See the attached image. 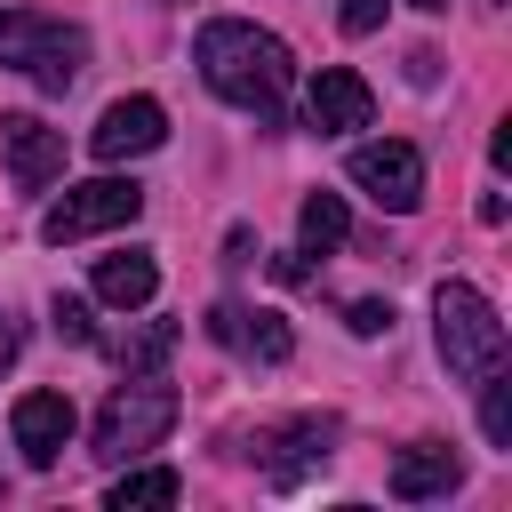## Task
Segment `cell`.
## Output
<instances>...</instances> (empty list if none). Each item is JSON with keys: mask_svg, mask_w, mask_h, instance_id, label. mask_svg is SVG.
I'll use <instances>...</instances> for the list:
<instances>
[{"mask_svg": "<svg viewBox=\"0 0 512 512\" xmlns=\"http://www.w3.org/2000/svg\"><path fill=\"white\" fill-rule=\"evenodd\" d=\"M328 440H336V416H296L288 432H272V448H288L272 456V480H304L312 464H328Z\"/></svg>", "mask_w": 512, "mask_h": 512, "instance_id": "obj_14", "label": "cell"}, {"mask_svg": "<svg viewBox=\"0 0 512 512\" xmlns=\"http://www.w3.org/2000/svg\"><path fill=\"white\" fill-rule=\"evenodd\" d=\"M160 144H168L160 96H112L104 120L88 128V152H96V160H144V152H160Z\"/></svg>", "mask_w": 512, "mask_h": 512, "instance_id": "obj_8", "label": "cell"}, {"mask_svg": "<svg viewBox=\"0 0 512 512\" xmlns=\"http://www.w3.org/2000/svg\"><path fill=\"white\" fill-rule=\"evenodd\" d=\"M168 424H176V384L136 376V384H120V392L96 408L88 456H96V464H136L144 448H160V440H168Z\"/></svg>", "mask_w": 512, "mask_h": 512, "instance_id": "obj_3", "label": "cell"}, {"mask_svg": "<svg viewBox=\"0 0 512 512\" xmlns=\"http://www.w3.org/2000/svg\"><path fill=\"white\" fill-rule=\"evenodd\" d=\"M384 488H392L400 504H432V496L464 488V456H456L448 440H416V448H400V456H392Z\"/></svg>", "mask_w": 512, "mask_h": 512, "instance_id": "obj_11", "label": "cell"}, {"mask_svg": "<svg viewBox=\"0 0 512 512\" xmlns=\"http://www.w3.org/2000/svg\"><path fill=\"white\" fill-rule=\"evenodd\" d=\"M0 160L16 192H48L64 176V128L32 120V112H0Z\"/></svg>", "mask_w": 512, "mask_h": 512, "instance_id": "obj_7", "label": "cell"}, {"mask_svg": "<svg viewBox=\"0 0 512 512\" xmlns=\"http://www.w3.org/2000/svg\"><path fill=\"white\" fill-rule=\"evenodd\" d=\"M168 344H176V328H144V336L120 344V368H128V376H152V368L168 360Z\"/></svg>", "mask_w": 512, "mask_h": 512, "instance_id": "obj_18", "label": "cell"}, {"mask_svg": "<svg viewBox=\"0 0 512 512\" xmlns=\"http://www.w3.org/2000/svg\"><path fill=\"white\" fill-rule=\"evenodd\" d=\"M136 216H144V184L136 176H88V184H64V200L40 216V240L72 248V240H96V232L136 224Z\"/></svg>", "mask_w": 512, "mask_h": 512, "instance_id": "obj_5", "label": "cell"}, {"mask_svg": "<svg viewBox=\"0 0 512 512\" xmlns=\"http://www.w3.org/2000/svg\"><path fill=\"white\" fill-rule=\"evenodd\" d=\"M48 320H56V336H64V344H96V320H88V304H80V296H56V304H48Z\"/></svg>", "mask_w": 512, "mask_h": 512, "instance_id": "obj_19", "label": "cell"}, {"mask_svg": "<svg viewBox=\"0 0 512 512\" xmlns=\"http://www.w3.org/2000/svg\"><path fill=\"white\" fill-rule=\"evenodd\" d=\"M176 496H184V480H176L168 464H128V472L104 488L112 512H160V504H176Z\"/></svg>", "mask_w": 512, "mask_h": 512, "instance_id": "obj_15", "label": "cell"}, {"mask_svg": "<svg viewBox=\"0 0 512 512\" xmlns=\"http://www.w3.org/2000/svg\"><path fill=\"white\" fill-rule=\"evenodd\" d=\"M352 336H392V304H352Z\"/></svg>", "mask_w": 512, "mask_h": 512, "instance_id": "obj_21", "label": "cell"}, {"mask_svg": "<svg viewBox=\"0 0 512 512\" xmlns=\"http://www.w3.org/2000/svg\"><path fill=\"white\" fill-rule=\"evenodd\" d=\"M352 184H360L384 216H408V208L424 200V152L400 144V136H368V144H352Z\"/></svg>", "mask_w": 512, "mask_h": 512, "instance_id": "obj_6", "label": "cell"}, {"mask_svg": "<svg viewBox=\"0 0 512 512\" xmlns=\"http://www.w3.org/2000/svg\"><path fill=\"white\" fill-rule=\"evenodd\" d=\"M96 296L120 304V312H144L160 296V264L152 248H120V256H96Z\"/></svg>", "mask_w": 512, "mask_h": 512, "instance_id": "obj_13", "label": "cell"}, {"mask_svg": "<svg viewBox=\"0 0 512 512\" xmlns=\"http://www.w3.org/2000/svg\"><path fill=\"white\" fill-rule=\"evenodd\" d=\"M472 384H480V432H488L496 448H512V368L496 360V368H480Z\"/></svg>", "mask_w": 512, "mask_h": 512, "instance_id": "obj_17", "label": "cell"}, {"mask_svg": "<svg viewBox=\"0 0 512 512\" xmlns=\"http://www.w3.org/2000/svg\"><path fill=\"white\" fill-rule=\"evenodd\" d=\"M304 120H312L320 136H352V128L376 120V88H368L352 64H320V80L304 88Z\"/></svg>", "mask_w": 512, "mask_h": 512, "instance_id": "obj_10", "label": "cell"}, {"mask_svg": "<svg viewBox=\"0 0 512 512\" xmlns=\"http://www.w3.org/2000/svg\"><path fill=\"white\" fill-rule=\"evenodd\" d=\"M408 8H448V0H408Z\"/></svg>", "mask_w": 512, "mask_h": 512, "instance_id": "obj_23", "label": "cell"}, {"mask_svg": "<svg viewBox=\"0 0 512 512\" xmlns=\"http://www.w3.org/2000/svg\"><path fill=\"white\" fill-rule=\"evenodd\" d=\"M192 64H200V80H208L224 104H240V112H256V120H280V104H288V80H296V56H288V40H280V32H264V24H240V16H216V24H200V40H192Z\"/></svg>", "mask_w": 512, "mask_h": 512, "instance_id": "obj_1", "label": "cell"}, {"mask_svg": "<svg viewBox=\"0 0 512 512\" xmlns=\"http://www.w3.org/2000/svg\"><path fill=\"white\" fill-rule=\"evenodd\" d=\"M0 64L24 72L32 88L64 96L88 72V32L64 24V16H40V8H0Z\"/></svg>", "mask_w": 512, "mask_h": 512, "instance_id": "obj_2", "label": "cell"}, {"mask_svg": "<svg viewBox=\"0 0 512 512\" xmlns=\"http://www.w3.org/2000/svg\"><path fill=\"white\" fill-rule=\"evenodd\" d=\"M432 336H440L448 376H464V384L504 360V320H496V304H488L472 280H440V288H432Z\"/></svg>", "mask_w": 512, "mask_h": 512, "instance_id": "obj_4", "label": "cell"}, {"mask_svg": "<svg viewBox=\"0 0 512 512\" xmlns=\"http://www.w3.org/2000/svg\"><path fill=\"white\" fill-rule=\"evenodd\" d=\"M336 24L360 40V32H376V24H384V0H344V8H336Z\"/></svg>", "mask_w": 512, "mask_h": 512, "instance_id": "obj_20", "label": "cell"}, {"mask_svg": "<svg viewBox=\"0 0 512 512\" xmlns=\"http://www.w3.org/2000/svg\"><path fill=\"white\" fill-rule=\"evenodd\" d=\"M72 400L64 392H24L16 408H8V440H16V456L32 464V472H48L64 448H72Z\"/></svg>", "mask_w": 512, "mask_h": 512, "instance_id": "obj_9", "label": "cell"}, {"mask_svg": "<svg viewBox=\"0 0 512 512\" xmlns=\"http://www.w3.org/2000/svg\"><path fill=\"white\" fill-rule=\"evenodd\" d=\"M208 336L232 344V352H248V360H264V368H280V360L296 352L288 320H280V312H248V304H216V312H208Z\"/></svg>", "mask_w": 512, "mask_h": 512, "instance_id": "obj_12", "label": "cell"}, {"mask_svg": "<svg viewBox=\"0 0 512 512\" xmlns=\"http://www.w3.org/2000/svg\"><path fill=\"white\" fill-rule=\"evenodd\" d=\"M16 352H24V328H16V320H8V312H0V376H8V368H16Z\"/></svg>", "mask_w": 512, "mask_h": 512, "instance_id": "obj_22", "label": "cell"}, {"mask_svg": "<svg viewBox=\"0 0 512 512\" xmlns=\"http://www.w3.org/2000/svg\"><path fill=\"white\" fill-rule=\"evenodd\" d=\"M296 232H304V256H328V248H344L352 216H344V200H336V192H304V208H296Z\"/></svg>", "mask_w": 512, "mask_h": 512, "instance_id": "obj_16", "label": "cell"}]
</instances>
